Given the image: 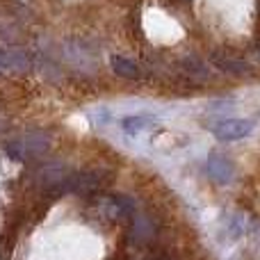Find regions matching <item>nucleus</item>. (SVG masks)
<instances>
[{"instance_id": "1", "label": "nucleus", "mask_w": 260, "mask_h": 260, "mask_svg": "<svg viewBox=\"0 0 260 260\" xmlns=\"http://www.w3.org/2000/svg\"><path fill=\"white\" fill-rule=\"evenodd\" d=\"M112 183V174L105 169H85V171H69L62 185V192L91 197V194L105 189Z\"/></svg>"}, {"instance_id": "2", "label": "nucleus", "mask_w": 260, "mask_h": 260, "mask_svg": "<svg viewBox=\"0 0 260 260\" xmlns=\"http://www.w3.org/2000/svg\"><path fill=\"white\" fill-rule=\"evenodd\" d=\"M50 148V135L35 130V133H25L14 137L12 142H7L5 151L12 160H35V157L44 155Z\"/></svg>"}, {"instance_id": "3", "label": "nucleus", "mask_w": 260, "mask_h": 260, "mask_svg": "<svg viewBox=\"0 0 260 260\" xmlns=\"http://www.w3.org/2000/svg\"><path fill=\"white\" fill-rule=\"evenodd\" d=\"M99 208L105 217L114 221H123L130 219L135 215V203L130 197H123V194H108L99 201Z\"/></svg>"}, {"instance_id": "4", "label": "nucleus", "mask_w": 260, "mask_h": 260, "mask_svg": "<svg viewBox=\"0 0 260 260\" xmlns=\"http://www.w3.org/2000/svg\"><path fill=\"white\" fill-rule=\"evenodd\" d=\"M253 130H256V121H249V119H226V121L217 123L212 128V133L221 142H240V139L249 137Z\"/></svg>"}, {"instance_id": "5", "label": "nucleus", "mask_w": 260, "mask_h": 260, "mask_svg": "<svg viewBox=\"0 0 260 260\" xmlns=\"http://www.w3.org/2000/svg\"><path fill=\"white\" fill-rule=\"evenodd\" d=\"M208 176L219 185H229L235 178V165L224 153H210L208 155Z\"/></svg>"}, {"instance_id": "6", "label": "nucleus", "mask_w": 260, "mask_h": 260, "mask_svg": "<svg viewBox=\"0 0 260 260\" xmlns=\"http://www.w3.org/2000/svg\"><path fill=\"white\" fill-rule=\"evenodd\" d=\"M67 174H69V169H64L62 165H48L37 171V183H39V187L46 189V192H62Z\"/></svg>"}, {"instance_id": "7", "label": "nucleus", "mask_w": 260, "mask_h": 260, "mask_svg": "<svg viewBox=\"0 0 260 260\" xmlns=\"http://www.w3.org/2000/svg\"><path fill=\"white\" fill-rule=\"evenodd\" d=\"M110 64H112V69H114L117 76H121V78H139L137 64H135L133 59L123 57V55H112V57H110Z\"/></svg>"}, {"instance_id": "8", "label": "nucleus", "mask_w": 260, "mask_h": 260, "mask_svg": "<svg viewBox=\"0 0 260 260\" xmlns=\"http://www.w3.org/2000/svg\"><path fill=\"white\" fill-rule=\"evenodd\" d=\"M151 123H153V119H151V117H128V119H123L121 128L126 130L128 135H137L139 130L148 128Z\"/></svg>"}, {"instance_id": "9", "label": "nucleus", "mask_w": 260, "mask_h": 260, "mask_svg": "<svg viewBox=\"0 0 260 260\" xmlns=\"http://www.w3.org/2000/svg\"><path fill=\"white\" fill-rule=\"evenodd\" d=\"M229 238L231 240H238L240 235H242V231H244V221H242V217H238V215H233L229 219Z\"/></svg>"}, {"instance_id": "10", "label": "nucleus", "mask_w": 260, "mask_h": 260, "mask_svg": "<svg viewBox=\"0 0 260 260\" xmlns=\"http://www.w3.org/2000/svg\"><path fill=\"white\" fill-rule=\"evenodd\" d=\"M12 251H14V240L3 235L0 238V260H9L12 258Z\"/></svg>"}, {"instance_id": "11", "label": "nucleus", "mask_w": 260, "mask_h": 260, "mask_svg": "<svg viewBox=\"0 0 260 260\" xmlns=\"http://www.w3.org/2000/svg\"><path fill=\"white\" fill-rule=\"evenodd\" d=\"M144 260H171L167 253H151L148 258H144Z\"/></svg>"}]
</instances>
